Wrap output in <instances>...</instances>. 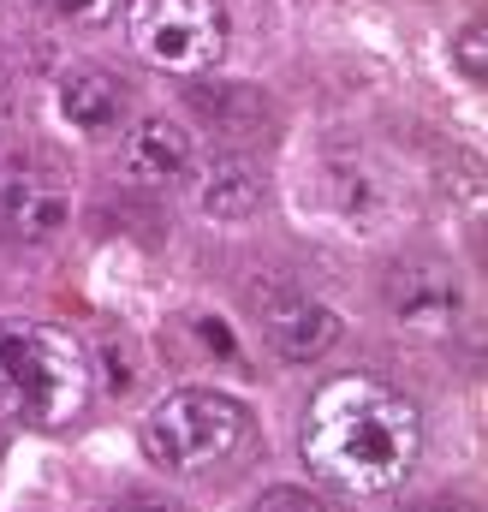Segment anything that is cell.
<instances>
[{
    "label": "cell",
    "mask_w": 488,
    "mask_h": 512,
    "mask_svg": "<svg viewBox=\"0 0 488 512\" xmlns=\"http://www.w3.org/2000/svg\"><path fill=\"white\" fill-rule=\"evenodd\" d=\"M423 447V423L399 387L375 376H340L304 411V459L316 477L352 495H393Z\"/></svg>",
    "instance_id": "cell-1"
},
{
    "label": "cell",
    "mask_w": 488,
    "mask_h": 512,
    "mask_svg": "<svg viewBox=\"0 0 488 512\" xmlns=\"http://www.w3.org/2000/svg\"><path fill=\"white\" fill-rule=\"evenodd\" d=\"M90 405V358L66 328L0 322V417L60 429Z\"/></svg>",
    "instance_id": "cell-2"
},
{
    "label": "cell",
    "mask_w": 488,
    "mask_h": 512,
    "mask_svg": "<svg viewBox=\"0 0 488 512\" xmlns=\"http://www.w3.org/2000/svg\"><path fill=\"white\" fill-rule=\"evenodd\" d=\"M244 441H250V411L221 387H179L143 417L149 459L179 477H203V471L239 459Z\"/></svg>",
    "instance_id": "cell-3"
},
{
    "label": "cell",
    "mask_w": 488,
    "mask_h": 512,
    "mask_svg": "<svg viewBox=\"0 0 488 512\" xmlns=\"http://www.w3.org/2000/svg\"><path fill=\"white\" fill-rule=\"evenodd\" d=\"M131 48L161 72H209L227 48L221 0H131Z\"/></svg>",
    "instance_id": "cell-4"
},
{
    "label": "cell",
    "mask_w": 488,
    "mask_h": 512,
    "mask_svg": "<svg viewBox=\"0 0 488 512\" xmlns=\"http://www.w3.org/2000/svg\"><path fill=\"white\" fill-rule=\"evenodd\" d=\"M72 221V185L30 155L0 161V239L6 245H54Z\"/></svg>",
    "instance_id": "cell-5"
},
{
    "label": "cell",
    "mask_w": 488,
    "mask_h": 512,
    "mask_svg": "<svg viewBox=\"0 0 488 512\" xmlns=\"http://www.w3.org/2000/svg\"><path fill=\"white\" fill-rule=\"evenodd\" d=\"M262 334L268 346L286 358V364H304V358H322L334 340H340V316L304 292H268L262 304Z\"/></svg>",
    "instance_id": "cell-6"
},
{
    "label": "cell",
    "mask_w": 488,
    "mask_h": 512,
    "mask_svg": "<svg viewBox=\"0 0 488 512\" xmlns=\"http://www.w3.org/2000/svg\"><path fill=\"white\" fill-rule=\"evenodd\" d=\"M120 167L137 185H167L191 173V137L173 120H137L120 143Z\"/></svg>",
    "instance_id": "cell-7"
},
{
    "label": "cell",
    "mask_w": 488,
    "mask_h": 512,
    "mask_svg": "<svg viewBox=\"0 0 488 512\" xmlns=\"http://www.w3.org/2000/svg\"><path fill=\"white\" fill-rule=\"evenodd\" d=\"M125 108H131V90H125L114 72H72V78L60 84V114L78 131L125 126Z\"/></svg>",
    "instance_id": "cell-8"
},
{
    "label": "cell",
    "mask_w": 488,
    "mask_h": 512,
    "mask_svg": "<svg viewBox=\"0 0 488 512\" xmlns=\"http://www.w3.org/2000/svg\"><path fill=\"white\" fill-rule=\"evenodd\" d=\"M197 203H203V215H215V221H244V215H256V203H262V173H256L250 161H209V173H203V185H197Z\"/></svg>",
    "instance_id": "cell-9"
},
{
    "label": "cell",
    "mask_w": 488,
    "mask_h": 512,
    "mask_svg": "<svg viewBox=\"0 0 488 512\" xmlns=\"http://www.w3.org/2000/svg\"><path fill=\"white\" fill-rule=\"evenodd\" d=\"M393 316L405 328H453L459 316V292L447 280H423V274H405L393 280Z\"/></svg>",
    "instance_id": "cell-10"
},
{
    "label": "cell",
    "mask_w": 488,
    "mask_h": 512,
    "mask_svg": "<svg viewBox=\"0 0 488 512\" xmlns=\"http://www.w3.org/2000/svg\"><path fill=\"white\" fill-rule=\"evenodd\" d=\"M30 6H36L42 18H54V24H78V30L114 18V0H30Z\"/></svg>",
    "instance_id": "cell-11"
},
{
    "label": "cell",
    "mask_w": 488,
    "mask_h": 512,
    "mask_svg": "<svg viewBox=\"0 0 488 512\" xmlns=\"http://www.w3.org/2000/svg\"><path fill=\"white\" fill-rule=\"evenodd\" d=\"M250 512H328V507L316 495H304V489H268Z\"/></svg>",
    "instance_id": "cell-12"
},
{
    "label": "cell",
    "mask_w": 488,
    "mask_h": 512,
    "mask_svg": "<svg viewBox=\"0 0 488 512\" xmlns=\"http://www.w3.org/2000/svg\"><path fill=\"white\" fill-rule=\"evenodd\" d=\"M483 42H488V30H483V24H465V30H459V66H465L471 78H483V66H488Z\"/></svg>",
    "instance_id": "cell-13"
},
{
    "label": "cell",
    "mask_w": 488,
    "mask_h": 512,
    "mask_svg": "<svg viewBox=\"0 0 488 512\" xmlns=\"http://www.w3.org/2000/svg\"><path fill=\"white\" fill-rule=\"evenodd\" d=\"M114 512H185V507H173L167 495H125V501H114Z\"/></svg>",
    "instance_id": "cell-14"
},
{
    "label": "cell",
    "mask_w": 488,
    "mask_h": 512,
    "mask_svg": "<svg viewBox=\"0 0 488 512\" xmlns=\"http://www.w3.org/2000/svg\"><path fill=\"white\" fill-rule=\"evenodd\" d=\"M6 114H12V78H6V66H0V126H6Z\"/></svg>",
    "instance_id": "cell-15"
},
{
    "label": "cell",
    "mask_w": 488,
    "mask_h": 512,
    "mask_svg": "<svg viewBox=\"0 0 488 512\" xmlns=\"http://www.w3.org/2000/svg\"><path fill=\"white\" fill-rule=\"evenodd\" d=\"M429 512H471V507H459V501H435Z\"/></svg>",
    "instance_id": "cell-16"
}]
</instances>
